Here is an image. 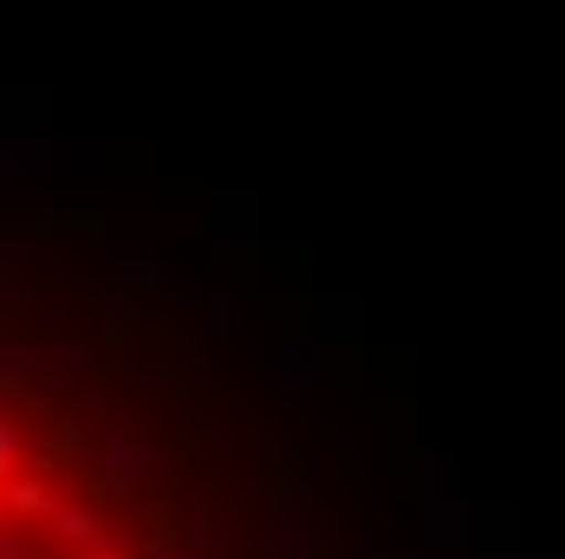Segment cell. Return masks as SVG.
Here are the masks:
<instances>
[{
  "label": "cell",
  "mask_w": 565,
  "mask_h": 559,
  "mask_svg": "<svg viewBox=\"0 0 565 559\" xmlns=\"http://www.w3.org/2000/svg\"><path fill=\"white\" fill-rule=\"evenodd\" d=\"M0 502H7V520H20V514L26 520H40V514L53 520L65 495H58V475H7L0 482Z\"/></svg>",
  "instance_id": "cell-3"
},
{
  "label": "cell",
  "mask_w": 565,
  "mask_h": 559,
  "mask_svg": "<svg viewBox=\"0 0 565 559\" xmlns=\"http://www.w3.org/2000/svg\"><path fill=\"white\" fill-rule=\"evenodd\" d=\"M209 338L215 345H234L241 338V293H227V286L209 293Z\"/></svg>",
  "instance_id": "cell-9"
},
{
  "label": "cell",
  "mask_w": 565,
  "mask_h": 559,
  "mask_svg": "<svg viewBox=\"0 0 565 559\" xmlns=\"http://www.w3.org/2000/svg\"><path fill=\"white\" fill-rule=\"evenodd\" d=\"M319 358H326L319 338H286V345H274L267 351V391L306 403V397L319 391Z\"/></svg>",
  "instance_id": "cell-1"
},
{
  "label": "cell",
  "mask_w": 565,
  "mask_h": 559,
  "mask_svg": "<svg viewBox=\"0 0 565 559\" xmlns=\"http://www.w3.org/2000/svg\"><path fill=\"white\" fill-rule=\"evenodd\" d=\"M98 475H105V488H111V495L143 488V475H150V449L130 443V436H111V443H105V455H98Z\"/></svg>",
  "instance_id": "cell-4"
},
{
  "label": "cell",
  "mask_w": 565,
  "mask_h": 559,
  "mask_svg": "<svg viewBox=\"0 0 565 559\" xmlns=\"http://www.w3.org/2000/svg\"><path fill=\"white\" fill-rule=\"evenodd\" d=\"M170 280V267H163V254H150V247H124V241H111V267H105V286H163Z\"/></svg>",
  "instance_id": "cell-5"
},
{
  "label": "cell",
  "mask_w": 565,
  "mask_h": 559,
  "mask_svg": "<svg viewBox=\"0 0 565 559\" xmlns=\"http://www.w3.org/2000/svg\"><path fill=\"white\" fill-rule=\"evenodd\" d=\"M312 319H319V326H312L319 345H332V338H358V299H332V293H326V299H312Z\"/></svg>",
  "instance_id": "cell-8"
},
{
  "label": "cell",
  "mask_w": 565,
  "mask_h": 559,
  "mask_svg": "<svg viewBox=\"0 0 565 559\" xmlns=\"http://www.w3.org/2000/svg\"><path fill=\"white\" fill-rule=\"evenodd\" d=\"M175 534H182V540H189L202 559H227V553H247V547H254V534H241V520H227L222 507H209V514L182 520Z\"/></svg>",
  "instance_id": "cell-2"
},
{
  "label": "cell",
  "mask_w": 565,
  "mask_h": 559,
  "mask_svg": "<svg viewBox=\"0 0 565 559\" xmlns=\"http://www.w3.org/2000/svg\"><path fill=\"white\" fill-rule=\"evenodd\" d=\"M150 559H202V553H195V547H189L182 534H163V540L150 547Z\"/></svg>",
  "instance_id": "cell-10"
},
{
  "label": "cell",
  "mask_w": 565,
  "mask_h": 559,
  "mask_svg": "<svg viewBox=\"0 0 565 559\" xmlns=\"http://www.w3.org/2000/svg\"><path fill=\"white\" fill-rule=\"evenodd\" d=\"M443 502H449V495H443V455L423 449V455L409 462V507H416V520H423V514H436Z\"/></svg>",
  "instance_id": "cell-6"
},
{
  "label": "cell",
  "mask_w": 565,
  "mask_h": 559,
  "mask_svg": "<svg viewBox=\"0 0 565 559\" xmlns=\"http://www.w3.org/2000/svg\"><path fill=\"white\" fill-rule=\"evenodd\" d=\"M163 384H170V391H215V371H209L189 345H170V351H163Z\"/></svg>",
  "instance_id": "cell-7"
}]
</instances>
